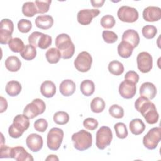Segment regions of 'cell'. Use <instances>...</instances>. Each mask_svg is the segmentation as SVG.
I'll return each mask as SVG.
<instances>
[{"instance_id": "6da1fadb", "label": "cell", "mask_w": 161, "mask_h": 161, "mask_svg": "<svg viewBox=\"0 0 161 161\" xmlns=\"http://www.w3.org/2000/svg\"><path fill=\"white\" fill-rule=\"evenodd\" d=\"M135 109L140 112L147 123L150 125L156 123L159 118V114L155 104L144 96H140L135 102Z\"/></svg>"}, {"instance_id": "7a4b0ae2", "label": "cell", "mask_w": 161, "mask_h": 161, "mask_svg": "<svg viewBox=\"0 0 161 161\" xmlns=\"http://www.w3.org/2000/svg\"><path fill=\"white\" fill-rule=\"evenodd\" d=\"M55 45L64 59L70 58L75 52V46L70 36L65 33L58 35L55 38Z\"/></svg>"}, {"instance_id": "3957f363", "label": "cell", "mask_w": 161, "mask_h": 161, "mask_svg": "<svg viewBox=\"0 0 161 161\" xmlns=\"http://www.w3.org/2000/svg\"><path fill=\"white\" fill-rule=\"evenodd\" d=\"M13 124L9 127L8 133L11 138H18L29 128V118L25 114H18L13 118Z\"/></svg>"}, {"instance_id": "277c9868", "label": "cell", "mask_w": 161, "mask_h": 161, "mask_svg": "<svg viewBox=\"0 0 161 161\" xmlns=\"http://www.w3.org/2000/svg\"><path fill=\"white\" fill-rule=\"evenodd\" d=\"M71 140L73 142L74 148L79 151L87 150L92 146V136L91 133L81 130L72 135Z\"/></svg>"}, {"instance_id": "5b68a950", "label": "cell", "mask_w": 161, "mask_h": 161, "mask_svg": "<svg viewBox=\"0 0 161 161\" xmlns=\"http://www.w3.org/2000/svg\"><path fill=\"white\" fill-rule=\"evenodd\" d=\"M45 109L46 105L44 101L40 99L36 98L25 106L23 110V114L29 119H33L38 115L43 113Z\"/></svg>"}, {"instance_id": "8992f818", "label": "cell", "mask_w": 161, "mask_h": 161, "mask_svg": "<svg viewBox=\"0 0 161 161\" xmlns=\"http://www.w3.org/2000/svg\"><path fill=\"white\" fill-rule=\"evenodd\" d=\"M113 133L109 127L103 126L96 132V145L100 150L105 149L111 144Z\"/></svg>"}, {"instance_id": "52a82bcc", "label": "cell", "mask_w": 161, "mask_h": 161, "mask_svg": "<svg viewBox=\"0 0 161 161\" xmlns=\"http://www.w3.org/2000/svg\"><path fill=\"white\" fill-rule=\"evenodd\" d=\"M64 131L59 128H52L50 130L47 136V144L51 150H57L60 148L63 138Z\"/></svg>"}, {"instance_id": "ba28073f", "label": "cell", "mask_w": 161, "mask_h": 161, "mask_svg": "<svg viewBox=\"0 0 161 161\" xmlns=\"http://www.w3.org/2000/svg\"><path fill=\"white\" fill-rule=\"evenodd\" d=\"M161 139V128H151L143 136V145L148 150H154L157 148Z\"/></svg>"}, {"instance_id": "9c48e42d", "label": "cell", "mask_w": 161, "mask_h": 161, "mask_svg": "<svg viewBox=\"0 0 161 161\" xmlns=\"http://www.w3.org/2000/svg\"><path fill=\"white\" fill-rule=\"evenodd\" d=\"M14 30V25L9 19H3L0 23V43L8 44L12 39V33Z\"/></svg>"}, {"instance_id": "30bf717a", "label": "cell", "mask_w": 161, "mask_h": 161, "mask_svg": "<svg viewBox=\"0 0 161 161\" xmlns=\"http://www.w3.org/2000/svg\"><path fill=\"white\" fill-rule=\"evenodd\" d=\"M92 63L91 55L86 51L79 53L74 60V66L75 69L81 72H86L90 70Z\"/></svg>"}, {"instance_id": "8fae6325", "label": "cell", "mask_w": 161, "mask_h": 161, "mask_svg": "<svg viewBox=\"0 0 161 161\" xmlns=\"http://www.w3.org/2000/svg\"><path fill=\"white\" fill-rule=\"evenodd\" d=\"M118 18L123 22L126 23H134L138 19V11L128 6H121L117 12Z\"/></svg>"}, {"instance_id": "7c38bea8", "label": "cell", "mask_w": 161, "mask_h": 161, "mask_svg": "<svg viewBox=\"0 0 161 161\" xmlns=\"http://www.w3.org/2000/svg\"><path fill=\"white\" fill-rule=\"evenodd\" d=\"M136 62L138 70L142 73L149 72L152 68V57L148 52H142L138 53L136 57Z\"/></svg>"}, {"instance_id": "4fadbf2b", "label": "cell", "mask_w": 161, "mask_h": 161, "mask_svg": "<svg viewBox=\"0 0 161 161\" xmlns=\"http://www.w3.org/2000/svg\"><path fill=\"white\" fill-rule=\"evenodd\" d=\"M119 93L121 96L125 99H131L134 97L136 92V84L125 79L121 82L119 86Z\"/></svg>"}, {"instance_id": "5bb4252c", "label": "cell", "mask_w": 161, "mask_h": 161, "mask_svg": "<svg viewBox=\"0 0 161 161\" xmlns=\"http://www.w3.org/2000/svg\"><path fill=\"white\" fill-rule=\"evenodd\" d=\"M99 13L100 11L97 9L80 10L77 15V21L82 25H88L91 23L92 19L97 16Z\"/></svg>"}, {"instance_id": "9a60e30c", "label": "cell", "mask_w": 161, "mask_h": 161, "mask_svg": "<svg viewBox=\"0 0 161 161\" xmlns=\"http://www.w3.org/2000/svg\"><path fill=\"white\" fill-rule=\"evenodd\" d=\"M43 138L36 133H31L29 135L26 139V144L28 148L33 152L40 151L43 147Z\"/></svg>"}, {"instance_id": "2e32d148", "label": "cell", "mask_w": 161, "mask_h": 161, "mask_svg": "<svg viewBox=\"0 0 161 161\" xmlns=\"http://www.w3.org/2000/svg\"><path fill=\"white\" fill-rule=\"evenodd\" d=\"M17 161H33L34 159L22 146H16L11 148V157Z\"/></svg>"}, {"instance_id": "e0dca14e", "label": "cell", "mask_w": 161, "mask_h": 161, "mask_svg": "<svg viewBox=\"0 0 161 161\" xmlns=\"http://www.w3.org/2000/svg\"><path fill=\"white\" fill-rule=\"evenodd\" d=\"M143 18L146 21H157L161 18V9L157 6H148L143 11Z\"/></svg>"}, {"instance_id": "ac0fdd59", "label": "cell", "mask_w": 161, "mask_h": 161, "mask_svg": "<svg viewBox=\"0 0 161 161\" xmlns=\"http://www.w3.org/2000/svg\"><path fill=\"white\" fill-rule=\"evenodd\" d=\"M157 94L155 86L150 82L143 83L140 87V94L148 99H153Z\"/></svg>"}, {"instance_id": "d6986e66", "label": "cell", "mask_w": 161, "mask_h": 161, "mask_svg": "<svg viewBox=\"0 0 161 161\" xmlns=\"http://www.w3.org/2000/svg\"><path fill=\"white\" fill-rule=\"evenodd\" d=\"M122 41L129 43L135 48L140 43V36L137 31L133 29H129L123 33Z\"/></svg>"}, {"instance_id": "ffe728a7", "label": "cell", "mask_w": 161, "mask_h": 161, "mask_svg": "<svg viewBox=\"0 0 161 161\" xmlns=\"http://www.w3.org/2000/svg\"><path fill=\"white\" fill-rule=\"evenodd\" d=\"M59 89L63 96H70L72 95L75 91V84L70 79H65L60 83Z\"/></svg>"}, {"instance_id": "44dd1931", "label": "cell", "mask_w": 161, "mask_h": 161, "mask_svg": "<svg viewBox=\"0 0 161 161\" xmlns=\"http://www.w3.org/2000/svg\"><path fill=\"white\" fill-rule=\"evenodd\" d=\"M36 26L42 30L50 28L53 24V19L50 15H40L35 19Z\"/></svg>"}, {"instance_id": "7402d4cb", "label": "cell", "mask_w": 161, "mask_h": 161, "mask_svg": "<svg viewBox=\"0 0 161 161\" xmlns=\"http://www.w3.org/2000/svg\"><path fill=\"white\" fill-rule=\"evenodd\" d=\"M40 92L45 97H52L55 94L56 86L53 82L45 80L40 86Z\"/></svg>"}, {"instance_id": "603a6c76", "label": "cell", "mask_w": 161, "mask_h": 161, "mask_svg": "<svg viewBox=\"0 0 161 161\" xmlns=\"http://www.w3.org/2000/svg\"><path fill=\"white\" fill-rule=\"evenodd\" d=\"M5 67L10 72H17L18 71L21 65V63L19 58L16 56L8 57L4 62Z\"/></svg>"}, {"instance_id": "cb8c5ba5", "label": "cell", "mask_w": 161, "mask_h": 161, "mask_svg": "<svg viewBox=\"0 0 161 161\" xmlns=\"http://www.w3.org/2000/svg\"><path fill=\"white\" fill-rule=\"evenodd\" d=\"M129 127L131 132L135 135H140L145 129V123L141 119L139 118L133 119L130 122Z\"/></svg>"}, {"instance_id": "d4e9b609", "label": "cell", "mask_w": 161, "mask_h": 161, "mask_svg": "<svg viewBox=\"0 0 161 161\" xmlns=\"http://www.w3.org/2000/svg\"><path fill=\"white\" fill-rule=\"evenodd\" d=\"M133 48L128 42L121 41L118 46V55L124 58H129L133 53Z\"/></svg>"}, {"instance_id": "484cf974", "label": "cell", "mask_w": 161, "mask_h": 161, "mask_svg": "<svg viewBox=\"0 0 161 161\" xmlns=\"http://www.w3.org/2000/svg\"><path fill=\"white\" fill-rule=\"evenodd\" d=\"M5 90L9 96H16L21 91V85L18 81L11 80L7 83Z\"/></svg>"}, {"instance_id": "4316f807", "label": "cell", "mask_w": 161, "mask_h": 161, "mask_svg": "<svg viewBox=\"0 0 161 161\" xmlns=\"http://www.w3.org/2000/svg\"><path fill=\"white\" fill-rule=\"evenodd\" d=\"M80 89L83 95L86 96H90L95 91L94 83L89 79L84 80L80 83Z\"/></svg>"}, {"instance_id": "83f0119b", "label": "cell", "mask_w": 161, "mask_h": 161, "mask_svg": "<svg viewBox=\"0 0 161 161\" xmlns=\"http://www.w3.org/2000/svg\"><path fill=\"white\" fill-rule=\"evenodd\" d=\"M21 57L26 60H31L36 55V50L35 47L30 44L25 46L23 50L20 52Z\"/></svg>"}, {"instance_id": "f1b7e54d", "label": "cell", "mask_w": 161, "mask_h": 161, "mask_svg": "<svg viewBox=\"0 0 161 161\" xmlns=\"http://www.w3.org/2000/svg\"><path fill=\"white\" fill-rule=\"evenodd\" d=\"M45 57L47 60L52 64L58 63L62 57L60 51L56 48H51L48 49L46 52Z\"/></svg>"}, {"instance_id": "f546056e", "label": "cell", "mask_w": 161, "mask_h": 161, "mask_svg": "<svg viewBox=\"0 0 161 161\" xmlns=\"http://www.w3.org/2000/svg\"><path fill=\"white\" fill-rule=\"evenodd\" d=\"M108 70L114 75H120L124 72V67L121 62L118 60H113L109 63Z\"/></svg>"}, {"instance_id": "4dcf8cb0", "label": "cell", "mask_w": 161, "mask_h": 161, "mask_svg": "<svg viewBox=\"0 0 161 161\" xmlns=\"http://www.w3.org/2000/svg\"><path fill=\"white\" fill-rule=\"evenodd\" d=\"M22 13L24 16L27 17H33L37 12V9L35 3L33 2H26L23 4Z\"/></svg>"}, {"instance_id": "1f68e13d", "label": "cell", "mask_w": 161, "mask_h": 161, "mask_svg": "<svg viewBox=\"0 0 161 161\" xmlns=\"http://www.w3.org/2000/svg\"><path fill=\"white\" fill-rule=\"evenodd\" d=\"M91 109L93 113H99L102 112L105 108V102L104 101L99 97H94L91 102Z\"/></svg>"}, {"instance_id": "d6a6232c", "label": "cell", "mask_w": 161, "mask_h": 161, "mask_svg": "<svg viewBox=\"0 0 161 161\" xmlns=\"http://www.w3.org/2000/svg\"><path fill=\"white\" fill-rule=\"evenodd\" d=\"M8 45L10 50L15 53H20L25 47L23 42L17 37L12 38L9 41Z\"/></svg>"}, {"instance_id": "836d02e7", "label": "cell", "mask_w": 161, "mask_h": 161, "mask_svg": "<svg viewBox=\"0 0 161 161\" xmlns=\"http://www.w3.org/2000/svg\"><path fill=\"white\" fill-rule=\"evenodd\" d=\"M53 119L56 124L64 125L69 122V115L65 111H58L54 114Z\"/></svg>"}, {"instance_id": "e575fe53", "label": "cell", "mask_w": 161, "mask_h": 161, "mask_svg": "<svg viewBox=\"0 0 161 161\" xmlns=\"http://www.w3.org/2000/svg\"><path fill=\"white\" fill-rule=\"evenodd\" d=\"M114 128L116 132V135L118 138L120 139H124L128 136V130L126 126L125 123L119 122L114 125Z\"/></svg>"}, {"instance_id": "d590c367", "label": "cell", "mask_w": 161, "mask_h": 161, "mask_svg": "<svg viewBox=\"0 0 161 161\" xmlns=\"http://www.w3.org/2000/svg\"><path fill=\"white\" fill-rule=\"evenodd\" d=\"M142 33L143 36L147 38V39H152L153 38L157 33V29L155 26H153V25H146L144 26L142 28Z\"/></svg>"}, {"instance_id": "8d00e7d4", "label": "cell", "mask_w": 161, "mask_h": 161, "mask_svg": "<svg viewBox=\"0 0 161 161\" xmlns=\"http://www.w3.org/2000/svg\"><path fill=\"white\" fill-rule=\"evenodd\" d=\"M52 44V37L47 34L42 33L38 42L37 47L41 49H47Z\"/></svg>"}, {"instance_id": "74e56055", "label": "cell", "mask_w": 161, "mask_h": 161, "mask_svg": "<svg viewBox=\"0 0 161 161\" xmlns=\"http://www.w3.org/2000/svg\"><path fill=\"white\" fill-rule=\"evenodd\" d=\"M115 23L116 21L114 18L109 14L103 16L100 21L101 25L105 29L112 28L115 25Z\"/></svg>"}, {"instance_id": "f35d334b", "label": "cell", "mask_w": 161, "mask_h": 161, "mask_svg": "<svg viewBox=\"0 0 161 161\" xmlns=\"http://www.w3.org/2000/svg\"><path fill=\"white\" fill-rule=\"evenodd\" d=\"M109 113L112 117L120 119L123 117L124 110L121 106L118 104H113L109 108Z\"/></svg>"}, {"instance_id": "ab89813d", "label": "cell", "mask_w": 161, "mask_h": 161, "mask_svg": "<svg viewBox=\"0 0 161 161\" xmlns=\"http://www.w3.org/2000/svg\"><path fill=\"white\" fill-rule=\"evenodd\" d=\"M51 0L46 1H35V4L36 5L38 13L43 14L48 11L50 5L51 4Z\"/></svg>"}, {"instance_id": "60d3db41", "label": "cell", "mask_w": 161, "mask_h": 161, "mask_svg": "<svg viewBox=\"0 0 161 161\" xmlns=\"http://www.w3.org/2000/svg\"><path fill=\"white\" fill-rule=\"evenodd\" d=\"M18 28L23 33H26L30 31L32 28V23L30 20L21 19L18 23Z\"/></svg>"}, {"instance_id": "b9f144b4", "label": "cell", "mask_w": 161, "mask_h": 161, "mask_svg": "<svg viewBox=\"0 0 161 161\" xmlns=\"http://www.w3.org/2000/svg\"><path fill=\"white\" fill-rule=\"evenodd\" d=\"M102 36L104 41L107 43H114L118 40V35L112 31L104 30L103 31Z\"/></svg>"}, {"instance_id": "7bdbcfd3", "label": "cell", "mask_w": 161, "mask_h": 161, "mask_svg": "<svg viewBox=\"0 0 161 161\" xmlns=\"http://www.w3.org/2000/svg\"><path fill=\"white\" fill-rule=\"evenodd\" d=\"M48 128V122L45 119L40 118L34 123V128L39 132H44Z\"/></svg>"}, {"instance_id": "ee69618b", "label": "cell", "mask_w": 161, "mask_h": 161, "mask_svg": "<svg viewBox=\"0 0 161 161\" xmlns=\"http://www.w3.org/2000/svg\"><path fill=\"white\" fill-rule=\"evenodd\" d=\"M84 126L89 130H94L98 126V121L92 118H87L83 121Z\"/></svg>"}, {"instance_id": "f6af8a7d", "label": "cell", "mask_w": 161, "mask_h": 161, "mask_svg": "<svg viewBox=\"0 0 161 161\" xmlns=\"http://www.w3.org/2000/svg\"><path fill=\"white\" fill-rule=\"evenodd\" d=\"M125 79L129 80L130 81L136 84L139 80V75L136 72L130 70L126 73V74L125 75Z\"/></svg>"}, {"instance_id": "bcb514c9", "label": "cell", "mask_w": 161, "mask_h": 161, "mask_svg": "<svg viewBox=\"0 0 161 161\" xmlns=\"http://www.w3.org/2000/svg\"><path fill=\"white\" fill-rule=\"evenodd\" d=\"M11 148L8 146L1 145L0 148V158H10L11 157Z\"/></svg>"}, {"instance_id": "7dc6e473", "label": "cell", "mask_w": 161, "mask_h": 161, "mask_svg": "<svg viewBox=\"0 0 161 161\" xmlns=\"http://www.w3.org/2000/svg\"><path fill=\"white\" fill-rule=\"evenodd\" d=\"M0 103H1V106H0V113H3L8 108V103L6 99H4L3 96H1L0 97Z\"/></svg>"}, {"instance_id": "c3c4849f", "label": "cell", "mask_w": 161, "mask_h": 161, "mask_svg": "<svg viewBox=\"0 0 161 161\" xmlns=\"http://www.w3.org/2000/svg\"><path fill=\"white\" fill-rule=\"evenodd\" d=\"M105 1L104 0H99V1H91V3L92 4V6L94 8H99L101 7L103 4L104 3Z\"/></svg>"}, {"instance_id": "681fc988", "label": "cell", "mask_w": 161, "mask_h": 161, "mask_svg": "<svg viewBox=\"0 0 161 161\" xmlns=\"http://www.w3.org/2000/svg\"><path fill=\"white\" fill-rule=\"evenodd\" d=\"M46 160H58V158L57 157V155H49L47 158Z\"/></svg>"}]
</instances>
